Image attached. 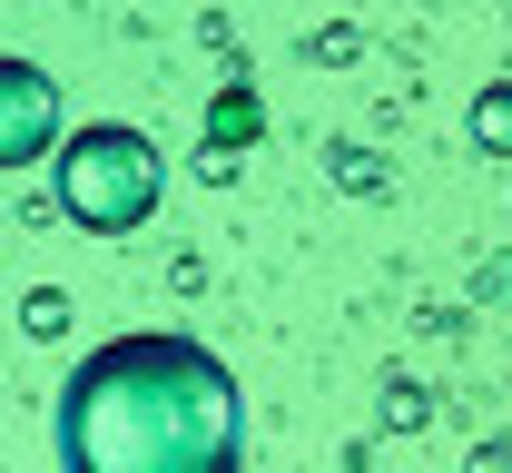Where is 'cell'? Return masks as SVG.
I'll return each mask as SVG.
<instances>
[{"instance_id": "1", "label": "cell", "mask_w": 512, "mask_h": 473, "mask_svg": "<svg viewBox=\"0 0 512 473\" xmlns=\"http://www.w3.org/2000/svg\"><path fill=\"white\" fill-rule=\"evenodd\" d=\"M69 473H247V395L197 336H109L60 385Z\"/></svg>"}, {"instance_id": "2", "label": "cell", "mask_w": 512, "mask_h": 473, "mask_svg": "<svg viewBox=\"0 0 512 473\" xmlns=\"http://www.w3.org/2000/svg\"><path fill=\"white\" fill-rule=\"evenodd\" d=\"M50 188H60V207L89 237H128V227H148L158 198H168V158H158V138L128 129V119H89V129L60 138Z\"/></svg>"}, {"instance_id": "3", "label": "cell", "mask_w": 512, "mask_h": 473, "mask_svg": "<svg viewBox=\"0 0 512 473\" xmlns=\"http://www.w3.org/2000/svg\"><path fill=\"white\" fill-rule=\"evenodd\" d=\"M60 79L30 60H0V168H40L60 158Z\"/></svg>"}, {"instance_id": "4", "label": "cell", "mask_w": 512, "mask_h": 473, "mask_svg": "<svg viewBox=\"0 0 512 473\" xmlns=\"http://www.w3.org/2000/svg\"><path fill=\"white\" fill-rule=\"evenodd\" d=\"M237 138H256V89H227V99L207 109V168H217V178L237 168Z\"/></svg>"}, {"instance_id": "5", "label": "cell", "mask_w": 512, "mask_h": 473, "mask_svg": "<svg viewBox=\"0 0 512 473\" xmlns=\"http://www.w3.org/2000/svg\"><path fill=\"white\" fill-rule=\"evenodd\" d=\"M473 148L483 158H512V89H483L473 99Z\"/></svg>"}]
</instances>
